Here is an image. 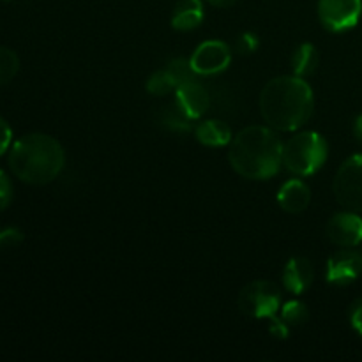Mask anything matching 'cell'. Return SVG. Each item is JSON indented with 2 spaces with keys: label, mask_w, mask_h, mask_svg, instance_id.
<instances>
[{
  "label": "cell",
  "mask_w": 362,
  "mask_h": 362,
  "mask_svg": "<svg viewBox=\"0 0 362 362\" xmlns=\"http://www.w3.org/2000/svg\"><path fill=\"white\" fill-rule=\"evenodd\" d=\"M20 71V59H18L16 52L11 48L0 46V87L9 83Z\"/></svg>",
  "instance_id": "obj_17"
},
{
  "label": "cell",
  "mask_w": 362,
  "mask_h": 362,
  "mask_svg": "<svg viewBox=\"0 0 362 362\" xmlns=\"http://www.w3.org/2000/svg\"><path fill=\"white\" fill-rule=\"evenodd\" d=\"M278 202L283 211L290 214H299L306 211L311 202V191L306 182L299 179H292L281 186L278 193Z\"/></svg>",
  "instance_id": "obj_13"
},
{
  "label": "cell",
  "mask_w": 362,
  "mask_h": 362,
  "mask_svg": "<svg viewBox=\"0 0 362 362\" xmlns=\"http://www.w3.org/2000/svg\"><path fill=\"white\" fill-rule=\"evenodd\" d=\"M194 133H197V140L207 147H223V145H228L232 141V129L228 127V124L218 119H209L200 122Z\"/></svg>",
  "instance_id": "obj_15"
},
{
  "label": "cell",
  "mask_w": 362,
  "mask_h": 362,
  "mask_svg": "<svg viewBox=\"0 0 362 362\" xmlns=\"http://www.w3.org/2000/svg\"><path fill=\"white\" fill-rule=\"evenodd\" d=\"M362 14V0H320L318 18L331 32H345L356 27Z\"/></svg>",
  "instance_id": "obj_7"
},
{
  "label": "cell",
  "mask_w": 362,
  "mask_h": 362,
  "mask_svg": "<svg viewBox=\"0 0 362 362\" xmlns=\"http://www.w3.org/2000/svg\"><path fill=\"white\" fill-rule=\"evenodd\" d=\"M329 240L339 247H356L362 243V219L354 211L339 212L325 226Z\"/></svg>",
  "instance_id": "obj_9"
},
{
  "label": "cell",
  "mask_w": 362,
  "mask_h": 362,
  "mask_svg": "<svg viewBox=\"0 0 362 362\" xmlns=\"http://www.w3.org/2000/svg\"><path fill=\"white\" fill-rule=\"evenodd\" d=\"M165 69L168 71L172 80L175 81L177 88H179L180 85L187 83V81L194 80V74H197L194 73L193 66H191V60H186V59H173Z\"/></svg>",
  "instance_id": "obj_18"
},
{
  "label": "cell",
  "mask_w": 362,
  "mask_h": 362,
  "mask_svg": "<svg viewBox=\"0 0 362 362\" xmlns=\"http://www.w3.org/2000/svg\"><path fill=\"white\" fill-rule=\"evenodd\" d=\"M315 278V269L308 258L296 257L286 264L285 271H283V286L288 290L290 293H300L306 292L311 286Z\"/></svg>",
  "instance_id": "obj_12"
},
{
  "label": "cell",
  "mask_w": 362,
  "mask_h": 362,
  "mask_svg": "<svg viewBox=\"0 0 362 362\" xmlns=\"http://www.w3.org/2000/svg\"><path fill=\"white\" fill-rule=\"evenodd\" d=\"M177 105L182 108V112L193 119H200L202 115H205L211 105V98H209V92L205 90V87L202 83H198L197 80H191L187 83L180 85L177 88Z\"/></svg>",
  "instance_id": "obj_11"
},
{
  "label": "cell",
  "mask_w": 362,
  "mask_h": 362,
  "mask_svg": "<svg viewBox=\"0 0 362 362\" xmlns=\"http://www.w3.org/2000/svg\"><path fill=\"white\" fill-rule=\"evenodd\" d=\"M318 60H320V57H318L317 48L313 45H310V42L300 45L292 55V69L296 73V76H311L315 73V69H317Z\"/></svg>",
  "instance_id": "obj_16"
},
{
  "label": "cell",
  "mask_w": 362,
  "mask_h": 362,
  "mask_svg": "<svg viewBox=\"0 0 362 362\" xmlns=\"http://www.w3.org/2000/svg\"><path fill=\"white\" fill-rule=\"evenodd\" d=\"M228 159L244 179H271L283 165V144L272 127L250 126L232 138Z\"/></svg>",
  "instance_id": "obj_2"
},
{
  "label": "cell",
  "mask_w": 362,
  "mask_h": 362,
  "mask_svg": "<svg viewBox=\"0 0 362 362\" xmlns=\"http://www.w3.org/2000/svg\"><path fill=\"white\" fill-rule=\"evenodd\" d=\"M258 48V39L255 34H243L239 39H237V49H239L240 53H244V55H247V53H253L255 49Z\"/></svg>",
  "instance_id": "obj_24"
},
{
  "label": "cell",
  "mask_w": 362,
  "mask_h": 362,
  "mask_svg": "<svg viewBox=\"0 0 362 362\" xmlns=\"http://www.w3.org/2000/svg\"><path fill=\"white\" fill-rule=\"evenodd\" d=\"M11 138H13V131H11L7 120L4 117H0V156L9 148Z\"/></svg>",
  "instance_id": "obj_25"
},
{
  "label": "cell",
  "mask_w": 362,
  "mask_h": 362,
  "mask_svg": "<svg viewBox=\"0 0 362 362\" xmlns=\"http://www.w3.org/2000/svg\"><path fill=\"white\" fill-rule=\"evenodd\" d=\"M354 133H356L357 140L362 141V115L356 119V124H354Z\"/></svg>",
  "instance_id": "obj_29"
},
{
  "label": "cell",
  "mask_w": 362,
  "mask_h": 362,
  "mask_svg": "<svg viewBox=\"0 0 362 362\" xmlns=\"http://www.w3.org/2000/svg\"><path fill=\"white\" fill-rule=\"evenodd\" d=\"M2 2H11V0H2Z\"/></svg>",
  "instance_id": "obj_30"
},
{
  "label": "cell",
  "mask_w": 362,
  "mask_h": 362,
  "mask_svg": "<svg viewBox=\"0 0 362 362\" xmlns=\"http://www.w3.org/2000/svg\"><path fill=\"white\" fill-rule=\"evenodd\" d=\"M161 122L165 124L168 129L184 133V131L189 129L191 119L182 112V108H180L179 105H175V106H170V108H166L165 112H163Z\"/></svg>",
  "instance_id": "obj_20"
},
{
  "label": "cell",
  "mask_w": 362,
  "mask_h": 362,
  "mask_svg": "<svg viewBox=\"0 0 362 362\" xmlns=\"http://www.w3.org/2000/svg\"><path fill=\"white\" fill-rule=\"evenodd\" d=\"M239 310L250 318H272L281 308V290L272 281H251L240 290Z\"/></svg>",
  "instance_id": "obj_5"
},
{
  "label": "cell",
  "mask_w": 362,
  "mask_h": 362,
  "mask_svg": "<svg viewBox=\"0 0 362 362\" xmlns=\"http://www.w3.org/2000/svg\"><path fill=\"white\" fill-rule=\"evenodd\" d=\"M66 163V152L49 134L32 133L21 136L9 152V168L21 182L45 186L59 177Z\"/></svg>",
  "instance_id": "obj_3"
},
{
  "label": "cell",
  "mask_w": 362,
  "mask_h": 362,
  "mask_svg": "<svg viewBox=\"0 0 362 362\" xmlns=\"http://www.w3.org/2000/svg\"><path fill=\"white\" fill-rule=\"evenodd\" d=\"M310 317V311L299 300H292V303L285 304L281 310V320L288 325H303Z\"/></svg>",
  "instance_id": "obj_21"
},
{
  "label": "cell",
  "mask_w": 362,
  "mask_h": 362,
  "mask_svg": "<svg viewBox=\"0 0 362 362\" xmlns=\"http://www.w3.org/2000/svg\"><path fill=\"white\" fill-rule=\"evenodd\" d=\"M204 21V4L202 0H179L173 7L172 27L180 32L198 28Z\"/></svg>",
  "instance_id": "obj_14"
},
{
  "label": "cell",
  "mask_w": 362,
  "mask_h": 362,
  "mask_svg": "<svg viewBox=\"0 0 362 362\" xmlns=\"http://www.w3.org/2000/svg\"><path fill=\"white\" fill-rule=\"evenodd\" d=\"M350 324L362 336V299H357L350 308Z\"/></svg>",
  "instance_id": "obj_26"
},
{
  "label": "cell",
  "mask_w": 362,
  "mask_h": 362,
  "mask_svg": "<svg viewBox=\"0 0 362 362\" xmlns=\"http://www.w3.org/2000/svg\"><path fill=\"white\" fill-rule=\"evenodd\" d=\"M147 90L152 95H166L172 90H177L175 81L172 80L170 73L166 69L156 71L151 78L147 80Z\"/></svg>",
  "instance_id": "obj_19"
},
{
  "label": "cell",
  "mask_w": 362,
  "mask_h": 362,
  "mask_svg": "<svg viewBox=\"0 0 362 362\" xmlns=\"http://www.w3.org/2000/svg\"><path fill=\"white\" fill-rule=\"evenodd\" d=\"M209 4H212V6L216 7H230L233 6V4H237L239 0H207Z\"/></svg>",
  "instance_id": "obj_28"
},
{
  "label": "cell",
  "mask_w": 362,
  "mask_h": 362,
  "mask_svg": "<svg viewBox=\"0 0 362 362\" xmlns=\"http://www.w3.org/2000/svg\"><path fill=\"white\" fill-rule=\"evenodd\" d=\"M315 99L310 83L300 76H279L269 81L260 94V113L276 131L299 129L310 120Z\"/></svg>",
  "instance_id": "obj_1"
},
{
  "label": "cell",
  "mask_w": 362,
  "mask_h": 362,
  "mask_svg": "<svg viewBox=\"0 0 362 362\" xmlns=\"http://www.w3.org/2000/svg\"><path fill=\"white\" fill-rule=\"evenodd\" d=\"M23 240V232H21L20 228H13V226H9V228H4L0 230V247H14L18 246V244Z\"/></svg>",
  "instance_id": "obj_23"
},
{
  "label": "cell",
  "mask_w": 362,
  "mask_h": 362,
  "mask_svg": "<svg viewBox=\"0 0 362 362\" xmlns=\"http://www.w3.org/2000/svg\"><path fill=\"white\" fill-rule=\"evenodd\" d=\"M332 189L339 205L362 212V154L352 156L339 166Z\"/></svg>",
  "instance_id": "obj_6"
},
{
  "label": "cell",
  "mask_w": 362,
  "mask_h": 362,
  "mask_svg": "<svg viewBox=\"0 0 362 362\" xmlns=\"http://www.w3.org/2000/svg\"><path fill=\"white\" fill-rule=\"evenodd\" d=\"M271 334H274L276 338H286L288 336V324L281 320V318H271Z\"/></svg>",
  "instance_id": "obj_27"
},
{
  "label": "cell",
  "mask_w": 362,
  "mask_h": 362,
  "mask_svg": "<svg viewBox=\"0 0 362 362\" xmlns=\"http://www.w3.org/2000/svg\"><path fill=\"white\" fill-rule=\"evenodd\" d=\"M14 197V187L13 182H11L9 175H7L4 170H0V211L7 209L13 202Z\"/></svg>",
  "instance_id": "obj_22"
},
{
  "label": "cell",
  "mask_w": 362,
  "mask_h": 362,
  "mask_svg": "<svg viewBox=\"0 0 362 362\" xmlns=\"http://www.w3.org/2000/svg\"><path fill=\"white\" fill-rule=\"evenodd\" d=\"M327 159V141L315 131L297 133L283 145V165L299 177L317 173Z\"/></svg>",
  "instance_id": "obj_4"
},
{
  "label": "cell",
  "mask_w": 362,
  "mask_h": 362,
  "mask_svg": "<svg viewBox=\"0 0 362 362\" xmlns=\"http://www.w3.org/2000/svg\"><path fill=\"white\" fill-rule=\"evenodd\" d=\"M189 60L194 73L211 76V74L221 73V71H225L230 66L232 52H230V46L226 42L214 39V41L202 42L194 49L193 57Z\"/></svg>",
  "instance_id": "obj_8"
},
{
  "label": "cell",
  "mask_w": 362,
  "mask_h": 362,
  "mask_svg": "<svg viewBox=\"0 0 362 362\" xmlns=\"http://www.w3.org/2000/svg\"><path fill=\"white\" fill-rule=\"evenodd\" d=\"M362 274V255L357 251L339 250L327 260V281L332 285H350Z\"/></svg>",
  "instance_id": "obj_10"
}]
</instances>
